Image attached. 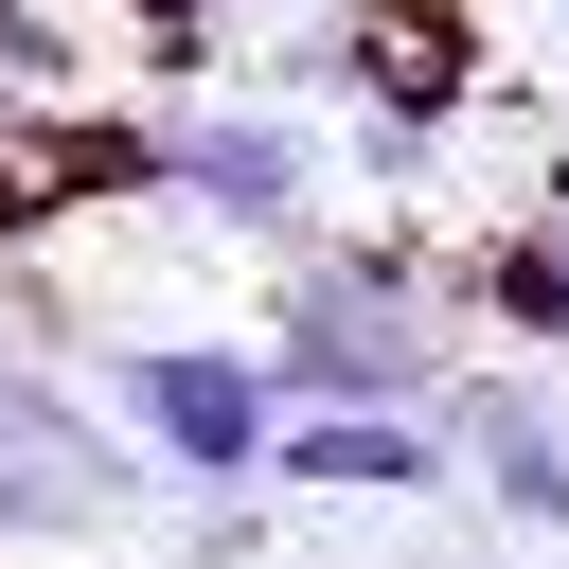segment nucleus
Here are the masks:
<instances>
[{"label": "nucleus", "mask_w": 569, "mask_h": 569, "mask_svg": "<svg viewBox=\"0 0 569 569\" xmlns=\"http://www.w3.org/2000/svg\"><path fill=\"white\" fill-rule=\"evenodd\" d=\"M249 356H267L284 409H427L480 338L445 302V249H409V231H302L284 284H267V320H249Z\"/></svg>", "instance_id": "nucleus-1"}, {"label": "nucleus", "mask_w": 569, "mask_h": 569, "mask_svg": "<svg viewBox=\"0 0 569 569\" xmlns=\"http://www.w3.org/2000/svg\"><path fill=\"white\" fill-rule=\"evenodd\" d=\"M142 196L213 249H302L338 196V142L284 89H178V107H142Z\"/></svg>", "instance_id": "nucleus-2"}, {"label": "nucleus", "mask_w": 569, "mask_h": 569, "mask_svg": "<svg viewBox=\"0 0 569 569\" xmlns=\"http://www.w3.org/2000/svg\"><path fill=\"white\" fill-rule=\"evenodd\" d=\"M89 391H107V427L142 445V480H160V498H231V480H267L284 391H267V356H249V338L124 320V338H89Z\"/></svg>", "instance_id": "nucleus-3"}, {"label": "nucleus", "mask_w": 569, "mask_h": 569, "mask_svg": "<svg viewBox=\"0 0 569 569\" xmlns=\"http://www.w3.org/2000/svg\"><path fill=\"white\" fill-rule=\"evenodd\" d=\"M427 427H445V498H480L498 533L569 551V373L551 356H462L427 391Z\"/></svg>", "instance_id": "nucleus-4"}, {"label": "nucleus", "mask_w": 569, "mask_h": 569, "mask_svg": "<svg viewBox=\"0 0 569 569\" xmlns=\"http://www.w3.org/2000/svg\"><path fill=\"white\" fill-rule=\"evenodd\" d=\"M267 498H445V427L427 409H284L267 427Z\"/></svg>", "instance_id": "nucleus-5"}, {"label": "nucleus", "mask_w": 569, "mask_h": 569, "mask_svg": "<svg viewBox=\"0 0 569 569\" xmlns=\"http://www.w3.org/2000/svg\"><path fill=\"white\" fill-rule=\"evenodd\" d=\"M160 551H178V569H267V551H284V498H267V480H231V498H160Z\"/></svg>", "instance_id": "nucleus-6"}, {"label": "nucleus", "mask_w": 569, "mask_h": 569, "mask_svg": "<svg viewBox=\"0 0 569 569\" xmlns=\"http://www.w3.org/2000/svg\"><path fill=\"white\" fill-rule=\"evenodd\" d=\"M71 71H89V18L71 0H0V107H53Z\"/></svg>", "instance_id": "nucleus-7"}, {"label": "nucleus", "mask_w": 569, "mask_h": 569, "mask_svg": "<svg viewBox=\"0 0 569 569\" xmlns=\"http://www.w3.org/2000/svg\"><path fill=\"white\" fill-rule=\"evenodd\" d=\"M551 89H569V0H551Z\"/></svg>", "instance_id": "nucleus-8"}, {"label": "nucleus", "mask_w": 569, "mask_h": 569, "mask_svg": "<svg viewBox=\"0 0 569 569\" xmlns=\"http://www.w3.org/2000/svg\"><path fill=\"white\" fill-rule=\"evenodd\" d=\"M533 178H551V196H569V142H551V160H533Z\"/></svg>", "instance_id": "nucleus-9"}]
</instances>
